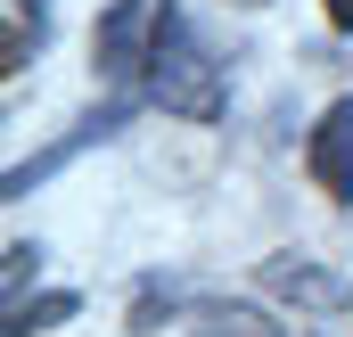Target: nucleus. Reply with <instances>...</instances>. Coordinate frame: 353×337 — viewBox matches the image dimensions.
<instances>
[{
	"mask_svg": "<svg viewBox=\"0 0 353 337\" xmlns=\"http://www.w3.org/2000/svg\"><path fill=\"white\" fill-rule=\"evenodd\" d=\"M33 41H41V0H8V58H0V66L17 75V66L33 58Z\"/></svg>",
	"mask_w": 353,
	"mask_h": 337,
	"instance_id": "423d86ee",
	"label": "nucleus"
},
{
	"mask_svg": "<svg viewBox=\"0 0 353 337\" xmlns=\"http://www.w3.org/2000/svg\"><path fill=\"white\" fill-rule=\"evenodd\" d=\"M329 25H337V33H353V0H329Z\"/></svg>",
	"mask_w": 353,
	"mask_h": 337,
	"instance_id": "0eeeda50",
	"label": "nucleus"
},
{
	"mask_svg": "<svg viewBox=\"0 0 353 337\" xmlns=\"http://www.w3.org/2000/svg\"><path fill=\"white\" fill-rule=\"evenodd\" d=\"M115 124H123V107H107V115H90V124H83V132H74V140H58L50 157H33V165H17V173H8V198H25V189H33L41 173H58V165H66V157H74V148H90V140H107Z\"/></svg>",
	"mask_w": 353,
	"mask_h": 337,
	"instance_id": "20e7f679",
	"label": "nucleus"
},
{
	"mask_svg": "<svg viewBox=\"0 0 353 337\" xmlns=\"http://www.w3.org/2000/svg\"><path fill=\"white\" fill-rule=\"evenodd\" d=\"M58 321H74V296H66V288H58V296H33V305H17L0 329H8V337H33V329H58Z\"/></svg>",
	"mask_w": 353,
	"mask_h": 337,
	"instance_id": "39448f33",
	"label": "nucleus"
},
{
	"mask_svg": "<svg viewBox=\"0 0 353 337\" xmlns=\"http://www.w3.org/2000/svg\"><path fill=\"white\" fill-rule=\"evenodd\" d=\"M165 8L173 0H115L107 17H99V75L107 83H140L148 75V50H157V33H165Z\"/></svg>",
	"mask_w": 353,
	"mask_h": 337,
	"instance_id": "f03ea898",
	"label": "nucleus"
},
{
	"mask_svg": "<svg viewBox=\"0 0 353 337\" xmlns=\"http://www.w3.org/2000/svg\"><path fill=\"white\" fill-rule=\"evenodd\" d=\"M148 99L165 115H189V124H214L222 115V66L205 58V41L189 33L181 8H165V33L148 50Z\"/></svg>",
	"mask_w": 353,
	"mask_h": 337,
	"instance_id": "f257e3e1",
	"label": "nucleus"
},
{
	"mask_svg": "<svg viewBox=\"0 0 353 337\" xmlns=\"http://www.w3.org/2000/svg\"><path fill=\"white\" fill-rule=\"evenodd\" d=\"M304 165H312V181H321L337 206H353V99H329V115H321L312 140H304Z\"/></svg>",
	"mask_w": 353,
	"mask_h": 337,
	"instance_id": "7ed1b4c3",
	"label": "nucleus"
}]
</instances>
